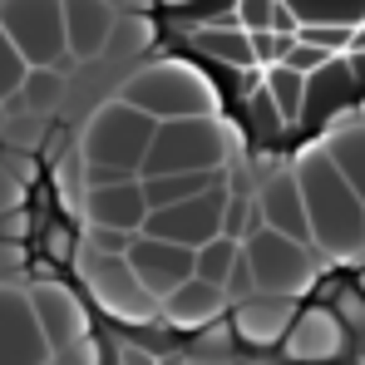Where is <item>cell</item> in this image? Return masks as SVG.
<instances>
[{
  "label": "cell",
  "instance_id": "3957f363",
  "mask_svg": "<svg viewBox=\"0 0 365 365\" xmlns=\"http://www.w3.org/2000/svg\"><path fill=\"white\" fill-rule=\"evenodd\" d=\"M242 257L252 267V287L262 297H306L321 277V262H316L311 242H297L267 222L242 237Z\"/></svg>",
  "mask_w": 365,
  "mask_h": 365
},
{
  "label": "cell",
  "instance_id": "8fae6325",
  "mask_svg": "<svg viewBox=\"0 0 365 365\" xmlns=\"http://www.w3.org/2000/svg\"><path fill=\"white\" fill-rule=\"evenodd\" d=\"M0 232H5V217H0Z\"/></svg>",
  "mask_w": 365,
  "mask_h": 365
},
{
  "label": "cell",
  "instance_id": "52a82bcc",
  "mask_svg": "<svg viewBox=\"0 0 365 365\" xmlns=\"http://www.w3.org/2000/svg\"><path fill=\"white\" fill-rule=\"evenodd\" d=\"M55 346L25 287L0 282V365H50Z\"/></svg>",
  "mask_w": 365,
  "mask_h": 365
},
{
  "label": "cell",
  "instance_id": "30bf717a",
  "mask_svg": "<svg viewBox=\"0 0 365 365\" xmlns=\"http://www.w3.org/2000/svg\"><path fill=\"white\" fill-rule=\"evenodd\" d=\"M25 74H30L25 55H20V50H15V40L0 30V104H5V99H15V89L25 84Z\"/></svg>",
  "mask_w": 365,
  "mask_h": 365
},
{
  "label": "cell",
  "instance_id": "ba28073f",
  "mask_svg": "<svg viewBox=\"0 0 365 365\" xmlns=\"http://www.w3.org/2000/svg\"><path fill=\"white\" fill-rule=\"evenodd\" d=\"M128 272L138 277V287L163 306V297L182 287L192 272H197V252L192 247H178V242H163V237H133L128 252H123Z\"/></svg>",
  "mask_w": 365,
  "mask_h": 365
},
{
  "label": "cell",
  "instance_id": "5b68a950",
  "mask_svg": "<svg viewBox=\"0 0 365 365\" xmlns=\"http://www.w3.org/2000/svg\"><path fill=\"white\" fill-rule=\"evenodd\" d=\"M227 158V133L207 119H158L143 173H197V168H222Z\"/></svg>",
  "mask_w": 365,
  "mask_h": 365
},
{
  "label": "cell",
  "instance_id": "9c48e42d",
  "mask_svg": "<svg viewBox=\"0 0 365 365\" xmlns=\"http://www.w3.org/2000/svg\"><path fill=\"white\" fill-rule=\"evenodd\" d=\"M148 217V197H143V182L138 178H109V182H89L84 192V222L89 227H143Z\"/></svg>",
  "mask_w": 365,
  "mask_h": 365
},
{
  "label": "cell",
  "instance_id": "7a4b0ae2",
  "mask_svg": "<svg viewBox=\"0 0 365 365\" xmlns=\"http://www.w3.org/2000/svg\"><path fill=\"white\" fill-rule=\"evenodd\" d=\"M306 197V222H311V242L321 252H331L336 262H356L365 252V202L356 197V187L341 178V168L321 153L306 158L297 168Z\"/></svg>",
  "mask_w": 365,
  "mask_h": 365
},
{
  "label": "cell",
  "instance_id": "277c9868",
  "mask_svg": "<svg viewBox=\"0 0 365 365\" xmlns=\"http://www.w3.org/2000/svg\"><path fill=\"white\" fill-rule=\"evenodd\" d=\"M0 30L15 40L25 64H50V69H84V60L69 55L64 35V0H0ZM104 64V60H99Z\"/></svg>",
  "mask_w": 365,
  "mask_h": 365
},
{
  "label": "cell",
  "instance_id": "6da1fadb",
  "mask_svg": "<svg viewBox=\"0 0 365 365\" xmlns=\"http://www.w3.org/2000/svg\"><path fill=\"white\" fill-rule=\"evenodd\" d=\"M143 20L257 163L302 158L365 114V0H143Z\"/></svg>",
  "mask_w": 365,
  "mask_h": 365
},
{
  "label": "cell",
  "instance_id": "8992f818",
  "mask_svg": "<svg viewBox=\"0 0 365 365\" xmlns=\"http://www.w3.org/2000/svg\"><path fill=\"white\" fill-rule=\"evenodd\" d=\"M227 207H232V192L227 182L207 187V192H192L182 202H168V207H148L143 227L148 237H163V242H178V247H207L212 237L227 232Z\"/></svg>",
  "mask_w": 365,
  "mask_h": 365
}]
</instances>
